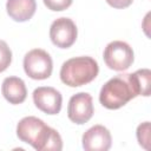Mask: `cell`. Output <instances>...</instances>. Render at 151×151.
Returning <instances> with one entry per match:
<instances>
[{
  "label": "cell",
  "mask_w": 151,
  "mask_h": 151,
  "mask_svg": "<svg viewBox=\"0 0 151 151\" xmlns=\"http://www.w3.org/2000/svg\"><path fill=\"white\" fill-rule=\"evenodd\" d=\"M17 136L38 151H60L63 149V139L58 131L33 116L25 117L18 123Z\"/></svg>",
  "instance_id": "cell-1"
},
{
  "label": "cell",
  "mask_w": 151,
  "mask_h": 151,
  "mask_svg": "<svg viewBox=\"0 0 151 151\" xmlns=\"http://www.w3.org/2000/svg\"><path fill=\"white\" fill-rule=\"evenodd\" d=\"M99 72L98 63L91 57H74L66 60L60 68L61 81L71 87L91 83Z\"/></svg>",
  "instance_id": "cell-2"
},
{
  "label": "cell",
  "mask_w": 151,
  "mask_h": 151,
  "mask_svg": "<svg viewBox=\"0 0 151 151\" xmlns=\"http://www.w3.org/2000/svg\"><path fill=\"white\" fill-rule=\"evenodd\" d=\"M133 98L134 94L127 81L126 74L117 76L107 80L99 93L100 104L109 110L120 109Z\"/></svg>",
  "instance_id": "cell-3"
},
{
  "label": "cell",
  "mask_w": 151,
  "mask_h": 151,
  "mask_svg": "<svg viewBox=\"0 0 151 151\" xmlns=\"http://www.w3.org/2000/svg\"><path fill=\"white\" fill-rule=\"evenodd\" d=\"M24 70L26 74L35 80L50 78L53 70L51 55L41 48H33L24 58Z\"/></svg>",
  "instance_id": "cell-4"
},
{
  "label": "cell",
  "mask_w": 151,
  "mask_h": 151,
  "mask_svg": "<svg viewBox=\"0 0 151 151\" xmlns=\"http://www.w3.org/2000/svg\"><path fill=\"white\" fill-rule=\"evenodd\" d=\"M106 66L114 71L127 70L134 59L132 47L122 40H114L107 44L103 54Z\"/></svg>",
  "instance_id": "cell-5"
},
{
  "label": "cell",
  "mask_w": 151,
  "mask_h": 151,
  "mask_svg": "<svg viewBox=\"0 0 151 151\" xmlns=\"http://www.w3.org/2000/svg\"><path fill=\"white\" fill-rule=\"evenodd\" d=\"M78 31L74 21L70 18H58L50 27V38L59 48L71 47L77 39Z\"/></svg>",
  "instance_id": "cell-6"
},
{
  "label": "cell",
  "mask_w": 151,
  "mask_h": 151,
  "mask_svg": "<svg viewBox=\"0 0 151 151\" xmlns=\"http://www.w3.org/2000/svg\"><path fill=\"white\" fill-rule=\"evenodd\" d=\"M93 103L91 94L79 92L70 98L67 106V117L71 122L81 125L87 123L93 116Z\"/></svg>",
  "instance_id": "cell-7"
},
{
  "label": "cell",
  "mask_w": 151,
  "mask_h": 151,
  "mask_svg": "<svg viewBox=\"0 0 151 151\" xmlns=\"http://www.w3.org/2000/svg\"><path fill=\"white\" fill-rule=\"evenodd\" d=\"M33 101L40 111L47 114H57L61 110L63 97L54 87L40 86L33 91Z\"/></svg>",
  "instance_id": "cell-8"
},
{
  "label": "cell",
  "mask_w": 151,
  "mask_h": 151,
  "mask_svg": "<svg viewBox=\"0 0 151 151\" xmlns=\"http://www.w3.org/2000/svg\"><path fill=\"white\" fill-rule=\"evenodd\" d=\"M83 147L86 151H107L112 138L110 131L103 125H94L83 134Z\"/></svg>",
  "instance_id": "cell-9"
},
{
  "label": "cell",
  "mask_w": 151,
  "mask_h": 151,
  "mask_svg": "<svg viewBox=\"0 0 151 151\" xmlns=\"http://www.w3.org/2000/svg\"><path fill=\"white\" fill-rule=\"evenodd\" d=\"M1 92L5 99L13 105L24 103L27 97V88L25 81L19 77L5 78L1 85Z\"/></svg>",
  "instance_id": "cell-10"
},
{
  "label": "cell",
  "mask_w": 151,
  "mask_h": 151,
  "mask_svg": "<svg viewBox=\"0 0 151 151\" xmlns=\"http://www.w3.org/2000/svg\"><path fill=\"white\" fill-rule=\"evenodd\" d=\"M7 14L18 22L29 20L37 9L35 0H7L6 2Z\"/></svg>",
  "instance_id": "cell-11"
},
{
  "label": "cell",
  "mask_w": 151,
  "mask_h": 151,
  "mask_svg": "<svg viewBox=\"0 0 151 151\" xmlns=\"http://www.w3.org/2000/svg\"><path fill=\"white\" fill-rule=\"evenodd\" d=\"M127 81L131 86V90L137 96L149 97L151 92V71L149 68L137 70L133 73L126 74Z\"/></svg>",
  "instance_id": "cell-12"
},
{
  "label": "cell",
  "mask_w": 151,
  "mask_h": 151,
  "mask_svg": "<svg viewBox=\"0 0 151 151\" xmlns=\"http://www.w3.org/2000/svg\"><path fill=\"white\" fill-rule=\"evenodd\" d=\"M137 139L142 147L150 150V122L142 123L137 127Z\"/></svg>",
  "instance_id": "cell-13"
},
{
  "label": "cell",
  "mask_w": 151,
  "mask_h": 151,
  "mask_svg": "<svg viewBox=\"0 0 151 151\" xmlns=\"http://www.w3.org/2000/svg\"><path fill=\"white\" fill-rule=\"evenodd\" d=\"M12 61V51L7 42L0 40V73L6 71Z\"/></svg>",
  "instance_id": "cell-14"
},
{
  "label": "cell",
  "mask_w": 151,
  "mask_h": 151,
  "mask_svg": "<svg viewBox=\"0 0 151 151\" xmlns=\"http://www.w3.org/2000/svg\"><path fill=\"white\" fill-rule=\"evenodd\" d=\"M45 6L54 12H60L72 5V0H44Z\"/></svg>",
  "instance_id": "cell-15"
},
{
  "label": "cell",
  "mask_w": 151,
  "mask_h": 151,
  "mask_svg": "<svg viewBox=\"0 0 151 151\" xmlns=\"http://www.w3.org/2000/svg\"><path fill=\"white\" fill-rule=\"evenodd\" d=\"M105 1L113 8H126L133 2V0H105Z\"/></svg>",
  "instance_id": "cell-16"
}]
</instances>
